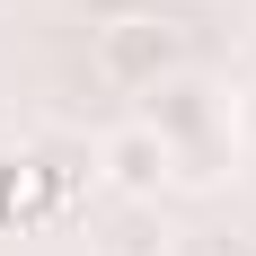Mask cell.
Wrapping results in <instances>:
<instances>
[{
    "mask_svg": "<svg viewBox=\"0 0 256 256\" xmlns=\"http://www.w3.org/2000/svg\"><path fill=\"white\" fill-rule=\"evenodd\" d=\"M98 71L115 80V88H159V80L177 71V26H159V18L98 26Z\"/></svg>",
    "mask_w": 256,
    "mask_h": 256,
    "instance_id": "cell-1",
    "label": "cell"
},
{
    "mask_svg": "<svg viewBox=\"0 0 256 256\" xmlns=\"http://www.w3.org/2000/svg\"><path fill=\"white\" fill-rule=\"evenodd\" d=\"M106 177H115V186H124V194H150V186L159 177H168V168H177V159H168V142H159V132L150 124H124V132H106Z\"/></svg>",
    "mask_w": 256,
    "mask_h": 256,
    "instance_id": "cell-3",
    "label": "cell"
},
{
    "mask_svg": "<svg viewBox=\"0 0 256 256\" xmlns=\"http://www.w3.org/2000/svg\"><path fill=\"white\" fill-rule=\"evenodd\" d=\"M142 98H150V106H142V124L168 142V159L194 150V142H212V88H204V80H177V71H168L159 88H142Z\"/></svg>",
    "mask_w": 256,
    "mask_h": 256,
    "instance_id": "cell-2",
    "label": "cell"
},
{
    "mask_svg": "<svg viewBox=\"0 0 256 256\" xmlns=\"http://www.w3.org/2000/svg\"><path fill=\"white\" fill-rule=\"evenodd\" d=\"M88 9H98V26H115V18H142L132 0H88Z\"/></svg>",
    "mask_w": 256,
    "mask_h": 256,
    "instance_id": "cell-5",
    "label": "cell"
},
{
    "mask_svg": "<svg viewBox=\"0 0 256 256\" xmlns=\"http://www.w3.org/2000/svg\"><path fill=\"white\" fill-rule=\"evenodd\" d=\"M177 256H256V248H248L238 230H194V238H186Z\"/></svg>",
    "mask_w": 256,
    "mask_h": 256,
    "instance_id": "cell-4",
    "label": "cell"
},
{
    "mask_svg": "<svg viewBox=\"0 0 256 256\" xmlns=\"http://www.w3.org/2000/svg\"><path fill=\"white\" fill-rule=\"evenodd\" d=\"M248 132H256V98H248Z\"/></svg>",
    "mask_w": 256,
    "mask_h": 256,
    "instance_id": "cell-6",
    "label": "cell"
}]
</instances>
